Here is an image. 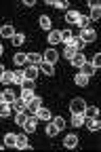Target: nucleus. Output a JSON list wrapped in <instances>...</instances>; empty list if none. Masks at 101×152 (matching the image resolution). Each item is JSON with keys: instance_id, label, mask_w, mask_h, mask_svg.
I'll list each match as a JSON object with an SVG mask.
<instances>
[{"instance_id": "nucleus-1", "label": "nucleus", "mask_w": 101, "mask_h": 152, "mask_svg": "<svg viewBox=\"0 0 101 152\" xmlns=\"http://www.w3.org/2000/svg\"><path fill=\"white\" fill-rule=\"evenodd\" d=\"M84 108H86V104H84L82 97H74V99L70 102V110H72V114H84Z\"/></svg>"}, {"instance_id": "nucleus-2", "label": "nucleus", "mask_w": 101, "mask_h": 152, "mask_svg": "<svg viewBox=\"0 0 101 152\" xmlns=\"http://www.w3.org/2000/svg\"><path fill=\"white\" fill-rule=\"evenodd\" d=\"M80 38H82V42H95V40H97V32H95L93 28H86V30H82Z\"/></svg>"}, {"instance_id": "nucleus-3", "label": "nucleus", "mask_w": 101, "mask_h": 152, "mask_svg": "<svg viewBox=\"0 0 101 152\" xmlns=\"http://www.w3.org/2000/svg\"><path fill=\"white\" fill-rule=\"evenodd\" d=\"M36 127H38V118H36V114H34V116H28V118H25V123H23L25 133H34V131H36Z\"/></svg>"}, {"instance_id": "nucleus-4", "label": "nucleus", "mask_w": 101, "mask_h": 152, "mask_svg": "<svg viewBox=\"0 0 101 152\" xmlns=\"http://www.w3.org/2000/svg\"><path fill=\"white\" fill-rule=\"evenodd\" d=\"M34 114H36V118H40V121H51V110L44 108V106H40Z\"/></svg>"}, {"instance_id": "nucleus-5", "label": "nucleus", "mask_w": 101, "mask_h": 152, "mask_svg": "<svg viewBox=\"0 0 101 152\" xmlns=\"http://www.w3.org/2000/svg\"><path fill=\"white\" fill-rule=\"evenodd\" d=\"M59 59V53L55 51V49H49L44 55H42V61H49V64H55Z\"/></svg>"}, {"instance_id": "nucleus-6", "label": "nucleus", "mask_w": 101, "mask_h": 152, "mask_svg": "<svg viewBox=\"0 0 101 152\" xmlns=\"http://www.w3.org/2000/svg\"><path fill=\"white\" fill-rule=\"evenodd\" d=\"M63 146H65V148H70V150H72V148H76V146H78V135H76V133H70V135L63 140Z\"/></svg>"}, {"instance_id": "nucleus-7", "label": "nucleus", "mask_w": 101, "mask_h": 152, "mask_svg": "<svg viewBox=\"0 0 101 152\" xmlns=\"http://www.w3.org/2000/svg\"><path fill=\"white\" fill-rule=\"evenodd\" d=\"M38 23H40V28H42V30H47V32H51V17L49 15H40L38 17Z\"/></svg>"}, {"instance_id": "nucleus-8", "label": "nucleus", "mask_w": 101, "mask_h": 152, "mask_svg": "<svg viewBox=\"0 0 101 152\" xmlns=\"http://www.w3.org/2000/svg\"><path fill=\"white\" fill-rule=\"evenodd\" d=\"M68 47H74L76 51H82L84 42H82V38H80V36H72V38H70V42H68Z\"/></svg>"}, {"instance_id": "nucleus-9", "label": "nucleus", "mask_w": 101, "mask_h": 152, "mask_svg": "<svg viewBox=\"0 0 101 152\" xmlns=\"http://www.w3.org/2000/svg\"><path fill=\"white\" fill-rule=\"evenodd\" d=\"M32 99H34V91H23V89H21V97H19V102L28 108V104H30Z\"/></svg>"}, {"instance_id": "nucleus-10", "label": "nucleus", "mask_w": 101, "mask_h": 152, "mask_svg": "<svg viewBox=\"0 0 101 152\" xmlns=\"http://www.w3.org/2000/svg\"><path fill=\"white\" fill-rule=\"evenodd\" d=\"M80 17H82V15H80L78 11H68V13H65V21H68V23H74V26H76Z\"/></svg>"}, {"instance_id": "nucleus-11", "label": "nucleus", "mask_w": 101, "mask_h": 152, "mask_svg": "<svg viewBox=\"0 0 101 152\" xmlns=\"http://www.w3.org/2000/svg\"><path fill=\"white\" fill-rule=\"evenodd\" d=\"M70 61H72V66L80 68V66H82V64L86 61V59H84V53H82V51H78V53H76L74 57H72V59H70Z\"/></svg>"}, {"instance_id": "nucleus-12", "label": "nucleus", "mask_w": 101, "mask_h": 152, "mask_svg": "<svg viewBox=\"0 0 101 152\" xmlns=\"http://www.w3.org/2000/svg\"><path fill=\"white\" fill-rule=\"evenodd\" d=\"M99 116V108L97 106H86L84 108V118H95Z\"/></svg>"}, {"instance_id": "nucleus-13", "label": "nucleus", "mask_w": 101, "mask_h": 152, "mask_svg": "<svg viewBox=\"0 0 101 152\" xmlns=\"http://www.w3.org/2000/svg\"><path fill=\"white\" fill-rule=\"evenodd\" d=\"M15 148H19V150H30L28 137H25V135H17V146H15Z\"/></svg>"}, {"instance_id": "nucleus-14", "label": "nucleus", "mask_w": 101, "mask_h": 152, "mask_svg": "<svg viewBox=\"0 0 101 152\" xmlns=\"http://www.w3.org/2000/svg\"><path fill=\"white\" fill-rule=\"evenodd\" d=\"M28 61H30V66H40V64H42V55H38V53H28Z\"/></svg>"}, {"instance_id": "nucleus-15", "label": "nucleus", "mask_w": 101, "mask_h": 152, "mask_svg": "<svg viewBox=\"0 0 101 152\" xmlns=\"http://www.w3.org/2000/svg\"><path fill=\"white\" fill-rule=\"evenodd\" d=\"M0 36L2 38H13L15 36V28L13 26H2L0 28Z\"/></svg>"}, {"instance_id": "nucleus-16", "label": "nucleus", "mask_w": 101, "mask_h": 152, "mask_svg": "<svg viewBox=\"0 0 101 152\" xmlns=\"http://www.w3.org/2000/svg\"><path fill=\"white\" fill-rule=\"evenodd\" d=\"M40 70H42L47 76H53L55 74V64H49V61H42L40 64Z\"/></svg>"}, {"instance_id": "nucleus-17", "label": "nucleus", "mask_w": 101, "mask_h": 152, "mask_svg": "<svg viewBox=\"0 0 101 152\" xmlns=\"http://www.w3.org/2000/svg\"><path fill=\"white\" fill-rule=\"evenodd\" d=\"M11 40H13L15 47H21V45L25 42V34H23V32H15V36L11 38Z\"/></svg>"}, {"instance_id": "nucleus-18", "label": "nucleus", "mask_w": 101, "mask_h": 152, "mask_svg": "<svg viewBox=\"0 0 101 152\" xmlns=\"http://www.w3.org/2000/svg\"><path fill=\"white\" fill-rule=\"evenodd\" d=\"M74 83H76L78 87H86V85H89V76H84L82 72H80V74L74 76Z\"/></svg>"}, {"instance_id": "nucleus-19", "label": "nucleus", "mask_w": 101, "mask_h": 152, "mask_svg": "<svg viewBox=\"0 0 101 152\" xmlns=\"http://www.w3.org/2000/svg\"><path fill=\"white\" fill-rule=\"evenodd\" d=\"M40 106H42V97H38V95H34V99L28 104V110H32V112H36Z\"/></svg>"}, {"instance_id": "nucleus-20", "label": "nucleus", "mask_w": 101, "mask_h": 152, "mask_svg": "<svg viewBox=\"0 0 101 152\" xmlns=\"http://www.w3.org/2000/svg\"><path fill=\"white\" fill-rule=\"evenodd\" d=\"M4 146H9V148L17 146V135H15V133H7V135H4Z\"/></svg>"}, {"instance_id": "nucleus-21", "label": "nucleus", "mask_w": 101, "mask_h": 152, "mask_svg": "<svg viewBox=\"0 0 101 152\" xmlns=\"http://www.w3.org/2000/svg\"><path fill=\"white\" fill-rule=\"evenodd\" d=\"M99 127H101V123H99V118H97V116L86 121V129H89V131H99Z\"/></svg>"}, {"instance_id": "nucleus-22", "label": "nucleus", "mask_w": 101, "mask_h": 152, "mask_svg": "<svg viewBox=\"0 0 101 152\" xmlns=\"http://www.w3.org/2000/svg\"><path fill=\"white\" fill-rule=\"evenodd\" d=\"M13 61H15V66H23V64H28V53H17V55L13 57Z\"/></svg>"}, {"instance_id": "nucleus-23", "label": "nucleus", "mask_w": 101, "mask_h": 152, "mask_svg": "<svg viewBox=\"0 0 101 152\" xmlns=\"http://www.w3.org/2000/svg\"><path fill=\"white\" fill-rule=\"evenodd\" d=\"M84 125V114H72V127H82Z\"/></svg>"}, {"instance_id": "nucleus-24", "label": "nucleus", "mask_w": 101, "mask_h": 152, "mask_svg": "<svg viewBox=\"0 0 101 152\" xmlns=\"http://www.w3.org/2000/svg\"><path fill=\"white\" fill-rule=\"evenodd\" d=\"M23 72H25V78L36 80V76H38V66H30V68H25Z\"/></svg>"}, {"instance_id": "nucleus-25", "label": "nucleus", "mask_w": 101, "mask_h": 152, "mask_svg": "<svg viewBox=\"0 0 101 152\" xmlns=\"http://www.w3.org/2000/svg\"><path fill=\"white\" fill-rule=\"evenodd\" d=\"M49 42H51V45L61 42V34H59L57 30H51V32H49Z\"/></svg>"}, {"instance_id": "nucleus-26", "label": "nucleus", "mask_w": 101, "mask_h": 152, "mask_svg": "<svg viewBox=\"0 0 101 152\" xmlns=\"http://www.w3.org/2000/svg\"><path fill=\"white\" fill-rule=\"evenodd\" d=\"M2 95H4V102H7V104H13V102L17 99V93H15V91H11V89L2 91Z\"/></svg>"}, {"instance_id": "nucleus-27", "label": "nucleus", "mask_w": 101, "mask_h": 152, "mask_svg": "<svg viewBox=\"0 0 101 152\" xmlns=\"http://www.w3.org/2000/svg\"><path fill=\"white\" fill-rule=\"evenodd\" d=\"M80 68H82V74H84V76H93V74L97 72V70H95V68H93V66H91L89 61H84V64L80 66Z\"/></svg>"}, {"instance_id": "nucleus-28", "label": "nucleus", "mask_w": 101, "mask_h": 152, "mask_svg": "<svg viewBox=\"0 0 101 152\" xmlns=\"http://www.w3.org/2000/svg\"><path fill=\"white\" fill-rule=\"evenodd\" d=\"M34 87H36V80L23 78V83H21V89H23V91H34Z\"/></svg>"}, {"instance_id": "nucleus-29", "label": "nucleus", "mask_w": 101, "mask_h": 152, "mask_svg": "<svg viewBox=\"0 0 101 152\" xmlns=\"http://www.w3.org/2000/svg\"><path fill=\"white\" fill-rule=\"evenodd\" d=\"M25 118H28V114H25V110H19V112H17V116H15V123H17L19 127H23Z\"/></svg>"}, {"instance_id": "nucleus-30", "label": "nucleus", "mask_w": 101, "mask_h": 152, "mask_svg": "<svg viewBox=\"0 0 101 152\" xmlns=\"http://www.w3.org/2000/svg\"><path fill=\"white\" fill-rule=\"evenodd\" d=\"M23 78H25V72H19V70L13 72V83H15V85H21Z\"/></svg>"}, {"instance_id": "nucleus-31", "label": "nucleus", "mask_w": 101, "mask_h": 152, "mask_svg": "<svg viewBox=\"0 0 101 152\" xmlns=\"http://www.w3.org/2000/svg\"><path fill=\"white\" fill-rule=\"evenodd\" d=\"M9 114H11V104H7V102H2V104H0V116H9Z\"/></svg>"}, {"instance_id": "nucleus-32", "label": "nucleus", "mask_w": 101, "mask_h": 152, "mask_svg": "<svg viewBox=\"0 0 101 152\" xmlns=\"http://www.w3.org/2000/svg\"><path fill=\"white\" fill-rule=\"evenodd\" d=\"M76 26H80V30H86V28H91V19L89 17H80Z\"/></svg>"}, {"instance_id": "nucleus-33", "label": "nucleus", "mask_w": 101, "mask_h": 152, "mask_svg": "<svg viewBox=\"0 0 101 152\" xmlns=\"http://www.w3.org/2000/svg\"><path fill=\"white\" fill-rule=\"evenodd\" d=\"M57 133H59V129H57V127H55V125L49 121V125H47V135H49V137H55Z\"/></svg>"}, {"instance_id": "nucleus-34", "label": "nucleus", "mask_w": 101, "mask_h": 152, "mask_svg": "<svg viewBox=\"0 0 101 152\" xmlns=\"http://www.w3.org/2000/svg\"><path fill=\"white\" fill-rule=\"evenodd\" d=\"M53 125H55L59 131H61V129L65 127V118H63V116H55V118H53Z\"/></svg>"}, {"instance_id": "nucleus-35", "label": "nucleus", "mask_w": 101, "mask_h": 152, "mask_svg": "<svg viewBox=\"0 0 101 152\" xmlns=\"http://www.w3.org/2000/svg\"><path fill=\"white\" fill-rule=\"evenodd\" d=\"M49 4L55 9H68V2H63V0H49Z\"/></svg>"}, {"instance_id": "nucleus-36", "label": "nucleus", "mask_w": 101, "mask_h": 152, "mask_svg": "<svg viewBox=\"0 0 101 152\" xmlns=\"http://www.w3.org/2000/svg\"><path fill=\"white\" fill-rule=\"evenodd\" d=\"M0 80H2L4 85H11V83H13V72H7V70H4V74L0 76Z\"/></svg>"}, {"instance_id": "nucleus-37", "label": "nucleus", "mask_w": 101, "mask_h": 152, "mask_svg": "<svg viewBox=\"0 0 101 152\" xmlns=\"http://www.w3.org/2000/svg\"><path fill=\"white\" fill-rule=\"evenodd\" d=\"M59 34H61V42H65V45L70 42V38L74 36V34H72L70 30H63V32H59Z\"/></svg>"}, {"instance_id": "nucleus-38", "label": "nucleus", "mask_w": 101, "mask_h": 152, "mask_svg": "<svg viewBox=\"0 0 101 152\" xmlns=\"http://www.w3.org/2000/svg\"><path fill=\"white\" fill-rule=\"evenodd\" d=\"M76 53H78V51H76L74 47H68V45H65V51H63V55L68 57V59H72V57H74Z\"/></svg>"}, {"instance_id": "nucleus-39", "label": "nucleus", "mask_w": 101, "mask_h": 152, "mask_svg": "<svg viewBox=\"0 0 101 152\" xmlns=\"http://www.w3.org/2000/svg\"><path fill=\"white\" fill-rule=\"evenodd\" d=\"M99 17H101V9H99V7H95V9L91 11V17H89V19H93V21H97Z\"/></svg>"}, {"instance_id": "nucleus-40", "label": "nucleus", "mask_w": 101, "mask_h": 152, "mask_svg": "<svg viewBox=\"0 0 101 152\" xmlns=\"http://www.w3.org/2000/svg\"><path fill=\"white\" fill-rule=\"evenodd\" d=\"M91 66H93V68H95V70H97V68H99V66H101V55H99V53H97V55H95V57H93V61H91Z\"/></svg>"}, {"instance_id": "nucleus-41", "label": "nucleus", "mask_w": 101, "mask_h": 152, "mask_svg": "<svg viewBox=\"0 0 101 152\" xmlns=\"http://www.w3.org/2000/svg\"><path fill=\"white\" fill-rule=\"evenodd\" d=\"M89 7H91V9H95V7H101V4L97 2V0H91V2H89Z\"/></svg>"}, {"instance_id": "nucleus-42", "label": "nucleus", "mask_w": 101, "mask_h": 152, "mask_svg": "<svg viewBox=\"0 0 101 152\" xmlns=\"http://www.w3.org/2000/svg\"><path fill=\"white\" fill-rule=\"evenodd\" d=\"M23 4H25V7H34L36 2H34V0H23Z\"/></svg>"}, {"instance_id": "nucleus-43", "label": "nucleus", "mask_w": 101, "mask_h": 152, "mask_svg": "<svg viewBox=\"0 0 101 152\" xmlns=\"http://www.w3.org/2000/svg\"><path fill=\"white\" fill-rule=\"evenodd\" d=\"M4 102V95H2V91H0V104H2Z\"/></svg>"}, {"instance_id": "nucleus-44", "label": "nucleus", "mask_w": 101, "mask_h": 152, "mask_svg": "<svg viewBox=\"0 0 101 152\" xmlns=\"http://www.w3.org/2000/svg\"><path fill=\"white\" fill-rule=\"evenodd\" d=\"M4 74V66H0V76H2Z\"/></svg>"}, {"instance_id": "nucleus-45", "label": "nucleus", "mask_w": 101, "mask_h": 152, "mask_svg": "<svg viewBox=\"0 0 101 152\" xmlns=\"http://www.w3.org/2000/svg\"><path fill=\"white\" fill-rule=\"evenodd\" d=\"M2 53H4V49H2V45H0V57H2Z\"/></svg>"}, {"instance_id": "nucleus-46", "label": "nucleus", "mask_w": 101, "mask_h": 152, "mask_svg": "<svg viewBox=\"0 0 101 152\" xmlns=\"http://www.w3.org/2000/svg\"><path fill=\"white\" fill-rule=\"evenodd\" d=\"M0 150H2V144H0Z\"/></svg>"}]
</instances>
